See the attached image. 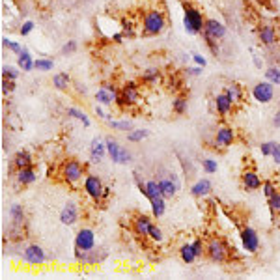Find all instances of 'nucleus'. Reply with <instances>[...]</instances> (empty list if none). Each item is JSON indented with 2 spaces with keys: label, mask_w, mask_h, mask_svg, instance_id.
I'll return each instance as SVG.
<instances>
[{
  "label": "nucleus",
  "mask_w": 280,
  "mask_h": 280,
  "mask_svg": "<svg viewBox=\"0 0 280 280\" xmlns=\"http://www.w3.org/2000/svg\"><path fill=\"white\" fill-rule=\"evenodd\" d=\"M206 256L213 264H228L232 260V247L222 237H211L206 243Z\"/></svg>",
  "instance_id": "1"
},
{
  "label": "nucleus",
  "mask_w": 280,
  "mask_h": 280,
  "mask_svg": "<svg viewBox=\"0 0 280 280\" xmlns=\"http://www.w3.org/2000/svg\"><path fill=\"white\" fill-rule=\"evenodd\" d=\"M166 26V17L161 9H148L142 19V36L149 38V36H159Z\"/></svg>",
  "instance_id": "2"
},
{
  "label": "nucleus",
  "mask_w": 280,
  "mask_h": 280,
  "mask_svg": "<svg viewBox=\"0 0 280 280\" xmlns=\"http://www.w3.org/2000/svg\"><path fill=\"white\" fill-rule=\"evenodd\" d=\"M183 26L191 36H198L204 32L206 19H204L202 11L196 9L193 4H183Z\"/></svg>",
  "instance_id": "3"
},
{
  "label": "nucleus",
  "mask_w": 280,
  "mask_h": 280,
  "mask_svg": "<svg viewBox=\"0 0 280 280\" xmlns=\"http://www.w3.org/2000/svg\"><path fill=\"white\" fill-rule=\"evenodd\" d=\"M62 179L64 183L68 185H77L78 181H82V178H86V166L77 159H68L66 163L62 164Z\"/></svg>",
  "instance_id": "4"
},
{
  "label": "nucleus",
  "mask_w": 280,
  "mask_h": 280,
  "mask_svg": "<svg viewBox=\"0 0 280 280\" xmlns=\"http://www.w3.org/2000/svg\"><path fill=\"white\" fill-rule=\"evenodd\" d=\"M82 189H84V193L90 196V200H92L93 204L105 202V196H103V193H105V185H103L101 178H97L95 174H86Z\"/></svg>",
  "instance_id": "5"
},
{
  "label": "nucleus",
  "mask_w": 280,
  "mask_h": 280,
  "mask_svg": "<svg viewBox=\"0 0 280 280\" xmlns=\"http://www.w3.org/2000/svg\"><path fill=\"white\" fill-rule=\"evenodd\" d=\"M105 144H107V151H109L110 159H112V163L116 164H129L133 161V155L131 151L127 148H124L116 139H110L107 137L105 139Z\"/></svg>",
  "instance_id": "6"
},
{
  "label": "nucleus",
  "mask_w": 280,
  "mask_h": 280,
  "mask_svg": "<svg viewBox=\"0 0 280 280\" xmlns=\"http://www.w3.org/2000/svg\"><path fill=\"white\" fill-rule=\"evenodd\" d=\"M157 183H159V189H161V195H163L166 200H172L174 196L178 195L179 181L174 172H164V176H159V178H157Z\"/></svg>",
  "instance_id": "7"
},
{
  "label": "nucleus",
  "mask_w": 280,
  "mask_h": 280,
  "mask_svg": "<svg viewBox=\"0 0 280 280\" xmlns=\"http://www.w3.org/2000/svg\"><path fill=\"white\" fill-rule=\"evenodd\" d=\"M239 237H241V245L243 250L249 252V254H256L260 250V235L254 228L250 226H243L241 232H239Z\"/></svg>",
  "instance_id": "8"
},
{
  "label": "nucleus",
  "mask_w": 280,
  "mask_h": 280,
  "mask_svg": "<svg viewBox=\"0 0 280 280\" xmlns=\"http://www.w3.org/2000/svg\"><path fill=\"white\" fill-rule=\"evenodd\" d=\"M252 97H254L258 103H262V105L271 103L273 97H275V84L269 82V80L258 82V84L252 88Z\"/></svg>",
  "instance_id": "9"
},
{
  "label": "nucleus",
  "mask_w": 280,
  "mask_h": 280,
  "mask_svg": "<svg viewBox=\"0 0 280 280\" xmlns=\"http://www.w3.org/2000/svg\"><path fill=\"white\" fill-rule=\"evenodd\" d=\"M118 93H120V90H118L112 82H103L101 88L95 92V101L99 103V105H107V107H110L112 103H116Z\"/></svg>",
  "instance_id": "10"
},
{
  "label": "nucleus",
  "mask_w": 280,
  "mask_h": 280,
  "mask_svg": "<svg viewBox=\"0 0 280 280\" xmlns=\"http://www.w3.org/2000/svg\"><path fill=\"white\" fill-rule=\"evenodd\" d=\"M75 249L78 250H93L95 249V233L92 228H80L75 235Z\"/></svg>",
  "instance_id": "11"
},
{
  "label": "nucleus",
  "mask_w": 280,
  "mask_h": 280,
  "mask_svg": "<svg viewBox=\"0 0 280 280\" xmlns=\"http://www.w3.org/2000/svg\"><path fill=\"white\" fill-rule=\"evenodd\" d=\"M23 260L30 265H43L47 262V254H45V250H43V247H39V245L34 243V245H28V247L24 249Z\"/></svg>",
  "instance_id": "12"
},
{
  "label": "nucleus",
  "mask_w": 280,
  "mask_h": 280,
  "mask_svg": "<svg viewBox=\"0 0 280 280\" xmlns=\"http://www.w3.org/2000/svg\"><path fill=\"white\" fill-rule=\"evenodd\" d=\"M80 220V210L75 202H66L60 211V222L64 226H73Z\"/></svg>",
  "instance_id": "13"
},
{
  "label": "nucleus",
  "mask_w": 280,
  "mask_h": 280,
  "mask_svg": "<svg viewBox=\"0 0 280 280\" xmlns=\"http://www.w3.org/2000/svg\"><path fill=\"white\" fill-rule=\"evenodd\" d=\"M235 142V131H233L230 125H220L215 133V144H217L220 149L232 146Z\"/></svg>",
  "instance_id": "14"
},
{
  "label": "nucleus",
  "mask_w": 280,
  "mask_h": 280,
  "mask_svg": "<svg viewBox=\"0 0 280 280\" xmlns=\"http://www.w3.org/2000/svg\"><path fill=\"white\" fill-rule=\"evenodd\" d=\"M202 36H208V38L220 41L226 36V26L220 21H217V19H206V26H204Z\"/></svg>",
  "instance_id": "15"
},
{
  "label": "nucleus",
  "mask_w": 280,
  "mask_h": 280,
  "mask_svg": "<svg viewBox=\"0 0 280 280\" xmlns=\"http://www.w3.org/2000/svg\"><path fill=\"white\" fill-rule=\"evenodd\" d=\"M151 226H153V222H151V217H149V215L139 213L137 217L133 218V232L137 233L139 237H148Z\"/></svg>",
  "instance_id": "16"
},
{
  "label": "nucleus",
  "mask_w": 280,
  "mask_h": 280,
  "mask_svg": "<svg viewBox=\"0 0 280 280\" xmlns=\"http://www.w3.org/2000/svg\"><path fill=\"white\" fill-rule=\"evenodd\" d=\"M258 39H260L264 45L271 47L279 41V32H277V28H275L273 24H267V23L260 24V26H258Z\"/></svg>",
  "instance_id": "17"
},
{
  "label": "nucleus",
  "mask_w": 280,
  "mask_h": 280,
  "mask_svg": "<svg viewBox=\"0 0 280 280\" xmlns=\"http://www.w3.org/2000/svg\"><path fill=\"white\" fill-rule=\"evenodd\" d=\"M262 179L258 176L256 170H245L241 174V185L245 191H249V193H254L258 189H262Z\"/></svg>",
  "instance_id": "18"
},
{
  "label": "nucleus",
  "mask_w": 280,
  "mask_h": 280,
  "mask_svg": "<svg viewBox=\"0 0 280 280\" xmlns=\"http://www.w3.org/2000/svg\"><path fill=\"white\" fill-rule=\"evenodd\" d=\"M233 105H235V103H233L224 92L215 95V109H217V114L220 118L230 116V114H232V110H233Z\"/></svg>",
  "instance_id": "19"
},
{
  "label": "nucleus",
  "mask_w": 280,
  "mask_h": 280,
  "mask_svg": "<svg viewBox=\"0 0 280 280\" xmlns=\"http://www.w3.org/2000/svg\"><path fill=\"white\" fill-rule=\"evenodd\" d=\"M120 92H122V95L125 97V101H127L129 107H135V105L140 101V88L137 82H127V84L122 86Z\"/></svg>",
  "instance_id": "20"
},
{
  "label": "nucleus",
  "mask_w": 280,
  "mask_h": 280,
  "mask_svg": "<svg viewBox=\"0 0 280 280\" xmlns=\"http://www.w3.org/2000/svg\"><path fill=\"white\" fill-rule=\"evenodd\" d=\"M107 153H109L107 151V144L101 142L99 139H93L92 144H90V159H92V163H101Z\"/></svg>",
  "instance_id": "21"
},
{
  "label": "nucleus",
  "mask_w": 280,
  "mask_h": 280,
  "mask_svg": "<svg viewBox=\"0 0 280 280\" xmlns=\"http://www.w3.org/2000/svg\"><path fill=\"white\" fill-rule=\"evenodd\" d=\"M15 170H23V168H30L34 166V157H32L30 151L26 149H21L13 155V164H11Z\"/></svg>",
  "instance_id": "22"
},
{
  "label": "nucleus",
  "mask_w": 280,
  "mask_h": 280,
  "mask_svg": "<svg viewBox=\"0 0 280 280\" xmlns=\"http://www.w3.org/2000/svg\"><path fill=\"white\" fill-rule=\"evenodd\" d=\"M211 191H213V183H211L210 179H198L195 185L191 187V196H195V198H206L208 195H211Z\"/></svg>",
  "instance_id": "23"
},
{
  "label": "nucleus",
  "mask_w": 280,
  "mask_h": 280,
  "mask_svg": "<svg viewBox=\"0 0 280 280\" xmlns=\"http://www.w3.org/2000/svg\"><path fill=\"white\" fill-rule=\"evenodd\" d=\"M224 93L232 99L233 103H241L245 101V88L239 82H230L224 88Z\"/></svg>",
  "instance_id": "24"
},
{
  "label": "nucleus",
  "mask_w": 280,
  "mask_h": 280,
  "mask_svg": "<svg viewBox=\"0 0 280 280\" xmlns=\"http://www.w3.org/2000/svg\"><path fill=\"white\" fill-rule=\"evenodd\" d=\"M38 179V174H36V168L30 166V168H23V170H17V183L23 187H28L32 183H36Z\"/></svg>",
  "instance_id": "25"
},
{
  "label": "nucleus",
  "mask_w": 280,
  "mask_h": 280,
  "mask_svg": "<svg viewBox=\"0 0 280 280\" xmlns=\"http://www.w3.org/2000/svg\"><path fill=\"white\" fill-rule=\"evenodd\" d=\"M17 66H19V70H23V71H32V70H36V60H32L30 53H28L26 49H23V51L19 53V58H17Z\"/></svg>",
  "instance_id": "26"
},
{
  "label": "nucleus",
  "mask_w": 280,
  "mask_h": 280,
  "mask_svg": "<svg viewBox=\"0 0 280 280\" xmlns=\"http://www.w3.org/2000/svg\"><path fill=\"white\" fill-rule=\"evenodd\" d=\"M179 258H181V262L187 265L195 264L196 260V254H195V249H193V243H185V245H181L179 247Z\"/></svg>",
  "instance_id": "27"
},
{
  "label": "nucleus",
  "mask_w": 280,
  "mask_h": 280,
  "mask_svg": "<svg viewBox=\"0 0 280 280\" xmlns=\"http://www.w3.org/2000/svg\"><path fill=\"white\" fill-rule=\"evenodd\" d=\"M151 215L155 218H161L164 215V211H166V198L164 196H157L151 200Z\"/></svg>",
  "instance_id": "28"
},
{
  "label": "nucleus",
  "mask_w": 280,
  "mask_h": 280,
  "mask_svg": "<svg viewBox=\"0 0 280 280\" xmlns=\"http://www.w3.org/2000/svg\"><path fill=\"white\" fill-rule=\"evenodd\" d=\"M159 78H161V73H159V70L157 68H148V70L142 73V77H140V80L144 82L146 86H153L159 82Z\"/></svg>",
  "instance_id": "29"
},
{
  "label": "nucleus",
  "mask_w": 280,
  "mask_h": 280,
  "mask_svg": "<svg viewBox=\"0 0 280 280\" xmlns=\"http://www.w3.org/2000/svg\"><path fill=\"white\" fill-rule=\"evenodd\" d=\"M9 217L13 220V224H24V218H26L24 208L21 204H13V206L9 208Z\"/></svg>",
  "instance_id": "30"
},
{
  "label": "nucleus",
  "mask_w": 280,
  "mask_h": 280,
  "mask_svg": "<svg viewBox=\"0 0 280 280\" xmlns=\"http://www.w3.org/2000/svg\"><path fill=\"white\" fill-rule=\"evenodd\" d=\"M70 84H71V77L68 73H56L55 77H53V86H55L56 90H60V92L68 90Z\"/></svg>",
  "instance_id": "31"
},
{
  "label": "nucleus",
  "mask_w": 280,
  "mask_h": 280,
  "mask_svg": "<svg viewBox=\"0 0 280 280\" xmlns=\"http://www.w3.org/2000/svg\"><path fill=\"white\" fill-rule=\"evenodd\" d=\"M189 109V99H187L185 95H178L174 101H172V110H174V114H178V116H183Z\"/></svg>",
  "instance_id": "32"
},
{
  "label": "nucleus",
  "mask_w": 280,
  "mask_h": 280,
  "mask_svg": "<svg viewBox=\"0 0 280 280\" xmlns=\"http://www.w3.org/2000/svg\"><path fill=\"white\" fill-rule=\"evenodd\" d=\"M66 114L71 116V118H75V120H78V122H82L84 127H90V124H92V122H90V118L86 116L82 110L75 109V107H68V109H66Z\"/></svg>",
  "instance_id": "33"
},
{
  "label": "nucleus",
  "mask_w": 280,
  "mask_h": 280,
  "mask_svg": "<svg viewBox=\"0 0 280 280\" xmlns=\"http://www.w3.org/2000/svg\"><path fill=\"white\" fill-rule=\"evenodd\" d=\"M146 198H148L149 202L153 200V198H157V196H163L161 195V189H159V183H157V179H148L146 181Z\"/></svg>",
  "instance_id": "34"
},
{
  "label": "nucleus",
  "mask_w": 280,
  "mask_h": 280,
  "mask_svg": "<svg viewBox=\"0 0 280 280\" xmlns=\"http://www.w3.org/2000/svg\"><path fill=\"white\" fill-rule=\"evenodd\" d=\"M149 137V131L148 129H131V131H127V140L129 142H142L144 139H148Z\"/></svg>",
  "instance_id": "35"
},
{
  "label": "nucleus",
  "mask_w": 280,
  "mask_h": 280,
  "mask_svg": "<svg viewBox=\"0 0 280 280\" xmlns=\"http://www.w3.org/2000/svg\"><path fill=\"white\" fill-rule=\"evenodd\" d=\"M267 204H269V210H271V215L275 218V215L280 213V191H277L271 198H267Z\"/></svg>",
  "instance_id": "36"
},
{
  "label": "nucleus",
  "mask_w": 280,
  "mask_h": 280,
  "mask_svg": "<svg viewBox=\"0 0 280 280\" xmlns=\"http://www.w3.org/2000/svg\"><path fill=\"white\" fill-rule=\"evenodd\" d=\"M107 124H109L112 129H116V131H131V129H133V124H131V122H127V120H122V122L109 120Z\"/></svg>",
  "instance_id": "37"
},
{
  "label": "nucleus",
  "mask_w": 280,
  "mask_h": 280,
  "mask_svg": "<svg viewBox=\"0 0 280 280\" xmlns=\"http://www.w3.org/2000/svg\"><path fill=\"white\" fill-rule=\"evenodd\" d=\"M265 78L273 82V84H279L280 86V68H269V70L265 71Z\"/></svg>",
  "instance_id": "38"
},
{
  "label": "nucleus",
  "mask_w": 280,
  "mask_h": 280,
  "mask_svg": "<svg viewBox=\"0 0 280 280\" xmlns=\"http://www.w3.org/2000/svg\"><path fill=\"white\" fill-rule=\"evenodd\" d=\"M193 249H195V254L198 260H202L206 256V241H204L202 237H198V239L193 241Z\"/></svg>",
  "instance_id": "39"
},
{
  "label": "nucleus",
  "mask_w": 280,
  "mask_h": 280,
  "mask_svg": "<svg viewBox=\"0 0 280 280\" xmlns=\"http://www.w3.org/2000/svg\"><path fill=\"white\" fill-rule=\"evenodd\" d=\"M19 68V66H17ZM13 68V66H4L2 68V78H9V80H17L19 77V70Z\"/></svg>",
  "instance_id": "40"
},
{
  "label": "nucleus",
  "mask_w": 280,
  "mask_h": 280,
  "mask_svg": "<svg viewBox=\"0 0 280 280\" xmlns=\"http://www.w3.org/2000/svg\"><path fill=\"white\" fill-rule=\"evenodd\" d=\"M149 239L153 243H163V239H164V233H163V230L159 228L157 224H153L151 226V230H149V235H148Z\"/></svg>",
  "instance_id": "41"
},
{
  "label": "nucleus",
  "mask_w": 280,
  "mask_h": 280,
  "mask_svg": "<svg viewBox=\"0 0 280 280\" xmlns=\"http://www.w3.org/2000/svg\"><path fill=\"white\" fill-rule=\"evenodd\" d=\"M55 68V62L49 60V58H38L36 60V70L38 71H51Z\"/></svg>",
  "instance_id": "42"
},
{
  "label": "nucleus",
  "mask_w": 280,
  "mask_h": 280,
  "mask_svg": "<svg viewBox=\"0 0 280 280\" xmlns=\"http://www.w3.org/2000/svg\"><path fill=\"white\" fill-rule=\"evenodd\" d=\"M202 168L206 174H215L218 170V164L215 159H204L202 161Z\"/></svg>",
  "instance_id": "43"
},
{
  "label": "nucleus",
  "mask_w": 280,
  "mask_h": 280,
  "mask_svg": "<svg viewBox=\"0 0 280 280\" xmlns=\"http://www.w3.org/2000/svg\"><path fill=\"white\" fill-rule=\"evenodd\" d=\"M262 189H264V195H265V198H271L279 189H277V185L273 183L271 179H265L264 183H262Z\"/></svg>",
  "instance_id": "44"
},
{
  "label": "nucleus",
  "mask_w": 280,
  "mask_h": 280,
  "mask_svg": "<svg viewBox=\"0 0 280 280\" xmlns=\"http://www.w3.org/2000/svg\"><path fill=\"white\" fill-rule=\"evenodd\" d=\"M275 146H277V142H273V140H269V142H264V144L260 146V151H262V155H264V157H271Z\"/></svg>",
  "instance_id": "45"
},
{
  "label": "nucleus",
  "mask_w": 280,
  "mask_h": 280,
  "mask_svg": "<svg viewBox=\"0 0 280 280\" xmlns=\"http://www.w3.org/2000/svg\"><path fill=\"white\" fill-rule=\"evenodd\" d=\"M77 41H75V39H70V41H68V43H66V45L62 47V55L64 56H70V55H73V53H75V51H77Z\"/></svg>",
  "instance_id": "46"
},
{
  "label": "nucleus",
  "mask_w": 280,
  "mask_h": 280,
  "mask_svg": "<svg viewBox=\"0 0 280 280\" xmlns=\"http://www.w3.org/2000/svg\"><path fill=\"white\" fill-rule=\"evenodd\" d=\"M15 90V80H9V78H2V93L8 95Z\"/></svg>",
  "instance_id": "47"
},
{
  "label": "nucleus",
  "mask_w": 280,
  "mask_h": 280,
  "mask_svg": "<svg viewBox=\"0 0 280 280\" xmlns=\"http://www.w3.org/2000/svg\"><path fill=\"white\" fill-rule=\"evenodd\" d=\"M2 45L6 47V49H9V51H13L15 55H19V53L23 51V49H21V45H19V43H15V41H9L8 38H4V39H2Z\"/></svg>",
  "instance_id": "48"
},
{
  "label": "nucleus",
  "mask_w": 280,
  "mask_h": 280,
  "mask_svg": "<svg viewBox=\"0 0 280 280\" xmlns=\"http://www.w3.org/2000/svg\"><path fill=\"white\" fill-rule=\"evenodd\" d=\"M204 41H206V45L210 47V51L213 53V55L217 56L218 55V41L217 39H213V38H208V36H202Z\"/></svg>",
  "instance_id": "49"
},
{
  "label": "nucleus",
  "mask_w": 280,
  "mask_h": 280,
  "mask_svg": "<svg viewBox=\"0 0 280 280\" xmlns=\"http://www.w3.org/2000/svg\"><path fill=\"white\" fill-rule=\"evenodd\" d=\"M202 71H204L202 66H195V68H187L185 73L187 75H191V77H200V75H202Z\"/></svg>",
  "instance_id": "50"
},
{
  "label": "nucleus",
  "mask_w": 280,
  "mask_h": 280,
  "mask_svg": "<svg viewBox=\"0 0 280 280\" xmlns=\"http://www.w3.org/2000/svg\"><path fill=\"white\" fill-rule=\"evenodd\" d=\"M32 30H34V23H32V21H26V23H24L23 26H21L19 34H21V36H28V34H30Z\"/></svg>",
  "instance_id": "51"
},
{
  "label": "nucleus",
  "mask_w": 280,
  "mask_h": 280,
  "mask_svg": "<svg viewBox=\"0 0 280 280\" xmlns=\"http://www.w3.org/2000/svg\"><path fill=\"white\" fill-rule=\"evenodd\" d=\"M193 60H195L196 66H202V68H206V66H208V60H206L204 56L198 55V53H193Z\"/></svg>",
  "instance_id": "52"
},
{
  "label": "nucleus",
  "mask_w": 280,
  "mask_h": 280,
  "mask_svg": "<svg viewBox=\"0 0 280 280\" xmlns=\"http://www.w3.org/2000/svg\"><path fill=\"white\" fill-rule=\"evenodd\" d=\"M95 114L101 118V120H105V122H109V120H112V116L110 114H107L105 110L101 109V107H95Z\"/></svg>",
  "instance_id": "53"
},
{
  "label": "nucleus",
  "mask_w": 280,
  "mask_h": 280,
  "mask_svg": "<svg viewBox=\"0 0 280 280\" xmlns=\"http://www.w3.org/2000/svg\"><path fill=\"white\" fill-rule=\"evenodd\" d=\"M273 161L277 164H280V144L277 142V146H275V149H273Z\"/></svg>",
  "instance_id": "54"
},
{
  "label": "nucleus",
  "mask_w": 280,
  "mask_h": 280,
  "mask_svg": "<svg viewBox=\"0 0 280 280\" xmlns=\"http://www.w3.org/2000/svg\"><path fill=\"white\" fill-rule=\"evenodd\" d=\"M273 125H275L277 129H280V110L275 112V116H273Z\"/></svg>",
  "instance_id": "55"
},
{
  "label": "nucleus",
  "mask_w": 280,
  "mask_h": 280,
  "mask_svg": "<svg viewBox=\"0 0 280 280\" xmlns=\"http://www.w3.org/2000/svg\"><path fill=\"white\" fill-rule=\"evenodd\" d=\"M124 32H118V34H114V36H112V39H114V43H120V41H122V39H124Z\"/></svg>",
  "instance_id": "56"
},
{
  "label": "nucleus",
  "mask_w": 280,
  "mask_h": 280,
  "mask_svg": "<svg viewBox=\"0 0 280 280\" xmlns=\"http://www.w3.org/2000/svg\"><path fill=\"white\" fill-rule=\"evenodd\" d=\"M103 196H105V200H109V196H110V187L105 185V193H103Z\"/></svg>",
  "instance_id": "57"
},
{
  "label": "nucleus",
  "mask_w": 280,
  "mask_h": 280,
  "mask_svg": "<svg viewBox=\"0 0 280 280\" xmlns=\"http://www.w3.org/2000/svg\"><path fill=\"white\" fill-rule=\"evenodd\" d=\"M157 2H161V0H157Z\"/></svg>",
  "instance_id": "58"
}]
</instances>
